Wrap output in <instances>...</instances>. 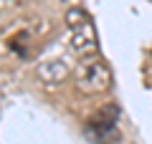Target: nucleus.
<instances>
[{
  "instance_id": "nucleus-1",
  "label": "nucleus",
  "mask_w": 152,
  "mask_h": 144,
  "mask_svg": "<svg viewBox=\"0 0 152 144\" xmlns=\"http://www.w3.org/2000/svg\"><path fill=\"white\" fill-rule=\"evenodd\" d=\"M66 25L71 33V48L81 58H94L99 56V36L91 15L84 8H69L66 13Z\"/></svg>"
},
{
  "instance_id": "nucleus-2",
  "label": "nucleus",
  "mask_w": 152,
  "mask_h": 144,
  "mask_svg": "<svg viewBox=\"0 0 152 144\" xmlns=\"http://www.w3.org/2000/svg\"><path fill=\"white\" fill-rule=\"evenodd\" d=\"M74 76H76V89L81 94H102L112 86V68L99 56L84 58V63H79Z\"/></svg>"
},
{
  "instance_id": "nucleus-3",
  "label": "nucleus",
  "mask_w": 152,
  "mask_h": 144,
  "mask_svg": "<svg viewBox=\"0 0 152 144\" xmlns=\"http://www.w3.org/2000/svg\"><path fill=\"white\" fill-rule=\"evenodd\" d=\"M36 73L46 86H58L61 81H66L71 76V68H69V63L64 58H48L43 63H38Z\"/></svg>"
}]
</instances>
